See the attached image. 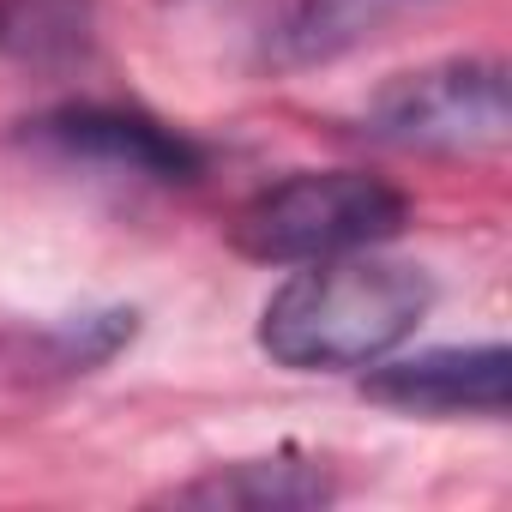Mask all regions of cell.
Segmentation results:
<instances>
[{"mask_svg":"<svg viewBox=\"0 0 512 512\" xmlns=\"http://www.w3.org/2000/svg\"><path fill=\"white\" fill-rule=\"evenodd\" d=\"M434 308V278L410 260H380L374 247L308 260V272L284 278L260 308V350L296 374H344L374 368Z\"/></svg>","mask_w":512,"mask_h":512,"instance_id":"6da1fadb","label":"cell"},{"mask_svg":"<svg viewBox=\"0 0 512 512\" xmlns=\"http://www.w3.org/2000/svg\"><path fill=\"white\" fill-rule=\"evenodd\" d=\"M362 127L380 145H398V151L488 157L512 133L506 61H494V55H452V61H428L416 73H398V79H386L368 97Z\"/></svg>","mask_w":512,"mask_h":512,"instance_id":"3957f363","label":"cell"},{"mask_svg":"<svg viewBox=\"0 0 512 512\" xmlns=\"http://www.w3.org/2000/svg\"><path fill=\"white\" fill-rule=\"evenodd\" d=\"M31 139L67 163L121 175V181H151V187H187L205 175V145H193L181 127H163L139 109L115 103H67L43 121H31Z\"/></svg>","mask_w":512,"mask_h":512,"instance_id":"277c9868","label":"cell"},{"mask_svg":"<svg viewBox=\"0 0 512 512\" xmlns=\"http://www.w3.org/2000/svg\"><path fill=\"white\" fill-rule=\"evenodd\" d=\"M169 506H229V512H302L338 500V476L308 452H266V458H229L211 464L163 494Z\"/></svg>","mask_w":512,"mask_h":512,"instance_id":"8992f818","label":"cell"},{"mask_svg":"<svg viewBox=\"0 0 512 512\" xmlns=\"http://www.w3.org/2000/svg\"><path fill=\"white\" fill-rule=\"evenodd\" d=\"M91 19L97 0H0V49L37 67L79 61L91 49Z\"/></svg>","mask_w":512,"mask_h":512,"instance_id":"ba28073f","label":"cell"},{"mask_svg":"<svg viewBox=\"0 0 512 512\" xmlns=\"http://www.w3.org/2000/svg\"><path fill=\"white\" fill-rule=\"evenodd\" d=\"M410 193L368 169H302L278 187H260L229 223L235 253L260 266H308L338 253L380 247L404 235Z\"/></svg>","mask_w":512,"mask_h":512,"instance_id":"7a4b0ae2","label":"cell"},{"mask_svg":"<svg viewBox=\"0 0 512 512\" xmlns=\"http://www.w3.org/2000/svg\"><path fill=\"white\" fill-rule=\"evenodd\" d=\"M506 374L512 356L506 344H470V350H422L404 362H374L368 374V398L392 404L404 416H482L500 422L506 416Z\"/></svg>","mask_w":512,"mask_h":512,"instance_id":"5b68a950","label":"cell"},{"mask_svg":"<svg viewBox=\"0 0 512 512\" xmlns=\"http://www.w3.org/2000/svg\"><path fill=\"white\" fill-rule=\"evenodd\" d=\"M127 338H133V314H85L79 326L61 332V350H67V368H91V362H109Z\"/></svg>","mask_w":512,"mask_h":512,"instance_id":"9c48e42d","label":"cell"},{"mask_svg":"<svg viewBox=\"0 0 512 512\" xmlns=\"http://www.w3.org/2000/svg\"><path fill=\"white\" fill-rule=\"evenodd\" d=\"M416 7H428V0H290L284 19L266 37V67H278V73L326 67V61L374 43L386 25H398Z\"/></svg>","mask_w":512,"mask_h":512,"instance_id":"52a82bcc","label":"cell"}]
</instances>
